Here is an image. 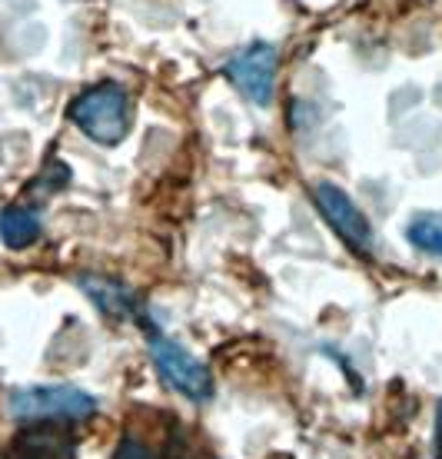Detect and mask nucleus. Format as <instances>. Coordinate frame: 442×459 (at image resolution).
<instances>
[{
  "label": "nucleus",
  "instance_id": "9",
  "mask_svg": "<svg viewBox=\"0 0 442 459\" xmlns=\"http://www.w3.org/2000/svg\"><path fill=\"white\" fill-rule=\"evenodd\" d=\"M114 459H157V453L143 446L140 439H120L114 449Z\"/></svg>",
  "mask_w": 442,
  "mask_h": 459
},
{
  "label": "nucleus",
  "instance_id": "1",
  "mask_svg": "<svg viewBox=\"0 0 442 459\" xmlns=\"http://www.w3.org/2000/svg\"><path fill=\"white\" fill-rule=\"evenodd\" d=\"M67 117L74 120L80 134H87L100 147H117L134 126V107L120 83L103 81L77 93L67 107Z\"/></svg>",
  "mask_w": 442,
  "mask_h": 459
},
{
  "label": "nucleus",
  "instance_id": "6",
  "mask_svg": "<svg viewBox=\"0 0 442 459\" xmlns=\"http://www.w3.org/2000/svg\"><path fill=\"white\" fill-rule=\"evenodd\" d=\"M80 290L93 299V307L107 316H117V320H126V316H134L136 313V299L134 293L124 287V283H117L110 276H80L77 280Z\"/></svg>",
  "mask_w": 442,
  "mask_h": 459
},
{
  "label": "nucleus",
  "instance_id": "5",
  "mask_svg": "<svg viewBox=\"0 0 442 459\" xmlns=\"http://www.w3.org/2000/svg\"><path fill=\"white\" fill-rule=\"evenodd\" d=\"M313 200H316L323 220L333 227V233H336L352 253H360V256H369V253H373V227H369L366 213L352 204V196L346 194L342 186L316 184Z\"/></svg>",
  "mask_w": 442,
  "mask_h": 459
},
{
  "label": "nucleus",
  "instance_id": "8",
  "mask_svg": "<svg viewBox=\"0 0 442 459\" xmlns=\"http://www.w3.org/2000/svg\"><path fill=\"white\" fill-rule=\"evenodd\" d=\"M406 240L429 256H442V213H416L406 227Z\"/></svg>",
  "mask_w": 442,
  "mask_h": 459
},
{
  "label": "nucleus",
  "instance_id": "2",
  "mask_svg": "<svg viewBox=\"0 0 442 459\" xmlns=\"http://www.w3.org/2000/svg\"><path fill=\"white\" fill-rule=\"evenodd\" d=\"M7 410L17 423H80L97 413V400L80 386L54 383V386L13 390L7 396Z\"/></svg>",
  "mask_w": 442,
  "mask_h": 459
},
{
  "label": "nucleus",
  "instance_id": "10",
  "mask_svg": "<svg viewBox=\"0 0 442 459\" xmlns=\"http://www.w3.org/2000/svg\"><path fill=\"white\" fill-rule=\"evenodd\" d=\"M27 459H40V456H27Z\"/></svg>",
  "mask_w": 442,
  "mask_h": 459
},
{
  "label": "nucleus",
  "instance_id": "3",
  "mask_svg": "<svg viewBox=\"0 0 442 459\" xmlns=\"http://www.w3.org/2000/svg\"><path fill=\"white\" fill-rule=\"evenodd\" d=\"M150 356H153V367H157V373L163 377V383L170 390L183 393L193 403L210 400V393H213V373L183 343H177V340L153 330L150 333Z\"/></svg>",
  "mask_w": 442,
  "mask_h": 459
},
{
  "label": "nucleus",
  "instance_id": "4",
  "mask_svg": "<svg viewBox=\"0 0 442 459\" xmlns=\"http://www.w3.org/2000/svg\"><path fill=\"white\" fill-rule=\"evenodd\" d=\"M276 67H280L276 47L266 44V40H256V44L243 47L237 57L223 67V74L250 104L270 107L273 91H276Z\"/></svg>",
  "mask_w": 442,
  "mask_h": 459
},
{
  "label": "nucleus",
  "instance_id": "7",
  "mask_svg": "<svg viewBox=\"0 0 442 459\" xmlns=\"http://www.w3.org/2000/svg\"><path fill=\"white\" fill-rule=\"evenodd\" d=\"M0 240L7 243L11 250H27L30 243L40 240V217L37 210L11 204L0 213Z\"/></svg>",
  "mask_w": 442,
  "mask_h": 459
}]
</instances>
